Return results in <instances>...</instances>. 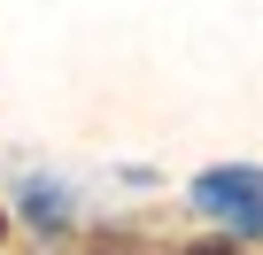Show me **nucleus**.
<instances>
[{
	"mask_svg": "<svg viewBox=\"0 0 263 255\" xmlns=\"http://www.w3.org/2000/svg\"><path fill=\"white\" fill-rule=\"evenodd\" d=\"M194 255H240V247H194Z\"/></svg>",
	"mask_w": 263,
	"mask_h": 255,
	"instance_id": "2",
	"label": "nucleus"
},
{
	"mask_svg": "<svg viewBox=\"0 0 263 255\" xmlns=\"http://www.w3.org/2000/svg\"><path fill=\"white\" fill-rule=\"evenodd\" d=\"M194 201H209V209H248V201H263V170H209V178L194 186Z\"/></svg>",
	"mask_w": 263,
	"mask_h": 255,
	"instance_id": "1",
	"label": "nucleus"
}]
</instances>
